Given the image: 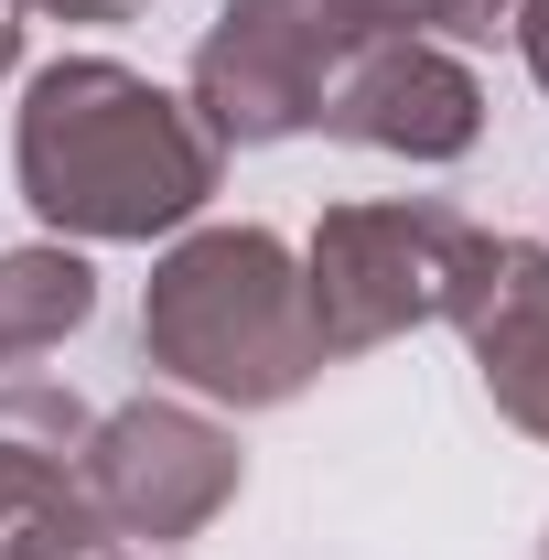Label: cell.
<instances>
[{
  "instance_id": "277c9868",
  "label": "cell",
  "mask_w": 549,
  "mask_h": 560,
  "mask_svg": "<svg viewBox=\"0 0 549 560\" xmlns=\"http://www.w3.org/2000/svg\"><path fill=\"white\" fill-rule=\"evenodd\" d=\"M355 55H366V33L344 0H226L195 44L184 108L206 119L215 151H270V140L324 130V97Z\"/></svg>"
},
{
  "instance_id": "4fadbf2b",
  "label": "cell",
  "mask_w": 549,
  "mask_h": 560,
  "mask_svg": "<svg viewBox=\"0 0 549 560\" xmlns=\"http://www.w3.org/2000/svg\"><path fill=\"white\" fill-rule=\"evenodd\" d=\"M33 11H55V22H130L151 0H33Z\"/></svg>"
},
{
  "instance_id": "6da1fadb",
  "label": "cell",
  "mask_w": 549,
  "mask_h": 560,
  "mask_svg": "<svg viewBox=\"0 0 549 560\" xmlns=\"http://www.w3.org/2000/svg\"><path fill=\"white\" fill-rule=\"evenodd\" d=\"M11 173H22V206L44 215L66 248H151V237H184L206 215L226 151L206 140V119L151 86L119 55H66L22 86V119H11Z\"/></svg>"
},
{
  "instance_id": "7c38bea8",
  "label": "cell",
  "mask_w": 549,
  "mask_h": 560,
  "mask_svg": "<svg viewBox=\"0 0 549 560\" xmlns=\"http://www.w3.org/2000/svg\"><path fill=\"white\" fill-rule=\"evenodd\" d=\"M506 44H517V66L539 75V97H549V0H517V22H506Z\"/></svg>"
},
{
  "instance_id": "7a4b0ae2",
  "label": "cell",
  "mask_w": 549,
  "mask_h": 560,
  "mask_svg": "<svg viewBox=\"0 0 549 560\" xmlns=\"http://www.w3.org/2000/svg\"><path fill=\"white\" fill-rule=\"evenodd\" d=\"M140 355L215 410H280L324 377L302 259L270 226H184L140 291Z\"/></svg>"
},
{
  "instance_id": "9a60e30c",
  "label": "cell",
  "mask_w": 549,
  "mask_h": 560,
  "mask_svg": "<svg viewBox=\"0 0 549 560\" xmlns=\"http://www.w3.org/2000/svg\"><path fill=\"white\" fill-rule=\"evenodd\" d=\"M539 560H549V539H539Z\"/></svg>"
},
{
  "instance_id": "3957f363",
  "label": "cell",
  "mask_w": 549,
  "mask_h": 560,
  "mask_svg": "<svg viewBox=\"0 0 549 560\" xmlns=\"http://www.w3.org/2000/svg\"><path fill=\"white\" fill-rule=\"evenodd\" d=\"M484 226L453 206H324L313 248H302V313H313V346L324 366L366 346H399L420 324H453V291L475 270Z\"/></svg>"
},
{
  "instance_id": "30bf717a",
  "label": "cell",
  "mask_w": 549,
  "mask_h": 560,
  "mask_svg": "<svg viewBox=\"0 0 549 560\" xmlns=\"http://www.w3.org/2000/svg\"><path fill=\"white\" fill-rule=\"evenodd\" d=\"M366 44H495L517 0H344Z\"/></svg>"
},
{
  "instance_id": "8fae6325",
  "label": "cell",
  "mask_w": 549,
  "mask_h": 560,
  "mask_svg": "<svg viewBox=\"0 0 549 560\" xmlns=\"http://www.w3.org/2000/svg\"><path fill=\"white\" fill-rule=\"evenodd\" d=\"M0 560H108V517H97V495L75 486V475L55 495H33L22 528L0 539Z\"/></svg>"
},
{
  "instance_id": "8992f818",
  "label": "cell",
  "mask_w": 549,
  "mask_h": 560,
  "mask_svg": "<svg viewBox=\"0 0 549 560\" xmlns=\"http://www.w3.org/2000/svg\"><path fill=\"white\" fill-rule=\"evenodd\" d=\"M324 130L388 162H464L484 140V86L442 44H366L324 97Z\"/></svg>"
},
{
  "instance_id": "5b68a950",
  "label": "cell",
  "mask_w": 549,
  "mask_h": 560,
  "mask_svg": "<svg viewBox=\"0 0 549 560\" xmlns=\"http://www.w3.org/2000/svg\"><path fill=\"white\" fill-rule=\"evenodd\" d=\"M75 486L97 495L108 539H151V550H173V539H206L215 517L237 506L248 453H237L226 420L184 410V399H130V410L86 420Z\"/></svg>"
},
{
  "instance_id": "52a82bcc",
  "label": "cell",
  "mask_w": 549,
  "mask_h": 560,
  "mask_svg": "<svg viewBox=\"0 0 549 560\" xmlns=\"http://www.w3.org/2000/svg\"><path fill=\"white\" fill-rule=\"evenodd\" d=\"M453 335L475 346L484 399L549 442V237H484L453 291Z\"/></svg>"
},
{
  "instance_id": "5bb4252c",
  "label": "cell",
  "mask_w": 549,
  "mask_h": 560,
  "mask_svg": "<svg viewBox=\"0 0 549 560\" xmlns=\"http://www.w3.org/2000/svg\"><path fill=\"white\" fill-rule=\"evenodd\" d=\"M22 22H33V0H0V75L22 66Z\"/></svg>"
},
{
  "instance_id": "ba28073f",
  "label": "cell",
  "mask_w": 549,
  "mask_h": 560,
  "mask_svg": "<svg viewBox=\"0 0 549 560\" xmlns=\"http://www.w3.org/2000/svg\"><path fill=\"white\" fill-rule=\"evenodd\" d=\"M86 313H97V270H86V248H66V237L0 248V366L55 355Z\"/></svg>"
},
{
  "instance_id": "9c48e42d",
  "label": "cell",
  "mask_w": 549,
  "mask_h": 560,
  "mask_svg": "<svg viewBox=\"0 0 549 560\" xmlns=\"http://www.w3.org/2000/svg\"><path fill=\"white\" fill-rule=\"evenodd\" d=\"M86 420H97V410H86L75 388H44V377H11V388H0V539L22 528L33 495H55L75 475Z\"/></svg>"
}]
</instances>
